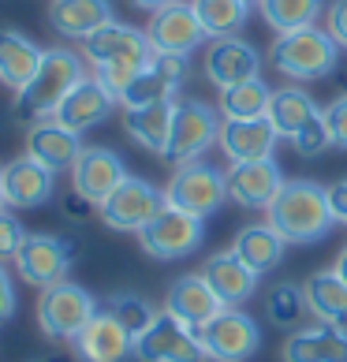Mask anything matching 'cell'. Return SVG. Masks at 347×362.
I'll list each match as a JSON object with an SVG mask.
<instances>
[{"label": "cell", "mask_w": 347, "mask_h": 362, "mask_svg": "<svg viewBox=\"0 0 347 362\" xmlns=\"http://www.w3.org/2000/svg\"><path fill=\"white\" fill-rule=\"evenodd\" d=\"M4 180V202L11 209H37L45 206L52 191H57V172H49L45 165H37L34 157H16L0 168Z\"/></svg>", "instance_id": "obj_20"}, {"label": "cell", "mask_w": 347, "mask_h": 362, "mask_svg": "<svg viewBox=\"0 0 347 362\" xmlns=\"http://www.w3.org/2000/svg\"><path fill=\"white\" fill-rule=\"evenodd\" d=\"M280 131L273 127L269 116L258 119H224L220 124V153L232 160V165H243V160H265L276 153Z\"/></svg>", "instance_id": "obj_19"}, {"label": "cell", "mask_w": 347, "mask_h": 362, "mask_svg": "<svg viewBox=\"0 0 347 362\" xmlns=\"http://www.w3.org/2000/svg\"><path fill=\"white\" fill-rule=\"evenodd\" d=\"M329 209H332V221L336 224H347V180L329 187Z\"/></svg>", "instance_id": "obj_42"}, {"label": "cell", "mask_w": 347, "mask_h": 362, "mask_svg": "<svg viewBox=\"0 0 347 362\" xmlns=\"http://www.w3.org/2000/svg\"><path fill=\"white\" fill-rule=\"evenodd\" d=\"M165 310L172 317H180L183 325L191 329H202L209 325L213 317L220 310H228V306L220 303V295L209 288V280L202 273H187V276H176L172 280V288L165 295Z\"/></svg>", "instance_id": "obj_18"}, {"label": "cell", "mask_w": 347, "mask_h": 362, "mask_svg": "<svg viewBox=\"0 0 347 362\" xmlns=\"http://www.w3.org/2000/svg\"><path fill=\"white\" fill-rule=\"evenodd\" d=\"M269 101H273V90L258 75V78H247V83L220 90L217 109L224 119H258V116H269Z\"/></svg>", "instance_id": "obj_34"}, {"label": "cell", "mask_w": 347, "mask_h": 362, "mask_svg": "<svg viewBox=\"0 0 347 362\" xmlns=\"http://www.w3.org/2000/svg\"><path fill=\"white\" fill-rule=\"evenodd\" d=\"M26 228H23V221H16L11 213H0V262H16V254L23 250V243H26Z\"/></svg>", "instance_id": "obj_38"}, {"label": "cell", "mask_w": 347, "mask_h": 362, "mask_svg": "<svg viewBox=\"0 0 347 362\" xmlns=\"http://www.w3.org/2000/svg\"><path fill=\"white\" fill-rule=\"evenodd\" d=\"M86 78L83 71V57L71 49H45L42 68L34 71V78L16 93V105L11 112L16 119L26 124H37V119H52V112L60 109V101Z\"/></svg>", "instance_id": "obj_3"}, {"label": "cell", "mask_w": 347, "mask_h": 362, "mask_svg": "<svg viewBox=\"0 0 347 362\" xmlns=\"http://www.w3.org/2000/svg\"><path fill=\"white\" fill-rule=\"evenodd\" d=\"M224 176H228V198L243 209H269L273 198L280 194V187L288 183L276 157L243 160V165H232Z\"/></svg>", "instance_id": "obj_17"}, {"label": "cell", "mask_w": 347, "mask_h": 362, "mask_svg": "<svg viewBox=\"0 0 347 362\" xmlns=\"http://www.w3.org/2000/svg\"><path fill=\"white\" fill-rule=\"evenodd\" d=\"M64 213H68V217H86V213H90V202H86V198L83 194H75L71 191V198H68V202H64Z\"/></svg>", "instance_id": "obj_43"}, {"label": "cell", "mask_w": 347, "mask_h": 362, "mask_svg": "<svg viewBox=\"0 0 347 362\" xmlns=\"http://www.w3.org/2000/svg\"><path fill=\"white\" fill-rule=\"evenodd\" d=\"M258 11L269 23V30L280 37L291 30L317 26V16L325 11V0H258Z\"/></svg>", "instance_id": "obj_33"}, {"label": "cell", "mask_w": 347, "mask_h": 362, "mask_svg": "<svg viewBox=\"0 0 347 362\" xmlns=\"http://www.w3.org/2000/svg\"><path fill=\"white\" fill-rule=\"evenodd\" d=\"M261 71V52L243 42V37H217L206 52V78L217 90H228L235 83H247V78H258Z\"/></svg>", "instance_id": "obj_21"}, {"label": "cell", "mask_w": 347, "mask_h": 362, "mask_svg": "<svg viewBox=\"0 0 347 362\" xmlns=\"http://www.w3.org/2000/svg\"><path fill=\"white\" fill-rule=\"evenodd\" d=\"M265 314H269V321L276 329H291L295 332L302 325V317L310 314V306H306V295L302 288L295 284H276L269 291V299H265Z\"/></svg>", "instance_id": "obj_35"}, {"label": "cell", "mask_w": 347, "mask_h": 362, "mask_svg": "<svg viewBox=\"0 0 347 362\" xmlns=\"http://www.w3.org/2000/svg\"><path fill=\"white\" fill-rule=\"evenodd\" d=\"M71 262H75L71 239L49 235V232L26 235L23 250L16 254L19 276L26 280V284H34V288H52V284H60V280H68Z\"/></svg>", "instance_id": "obj_12"}, {"label": "cell", "mask_w": 347, "mask_h": 362, "mask_svg": "<svg viewBox=\"0 0 347 362\" xmlns=\"http://www.w3.org/2000/svg\"><path fill=\"white\" fill-rule=\"evenodd\" d=\"M172 119H176V101L142 105V109H124V131L142 146V150L165 157L168 139H172Z\"/></svg>", "instance_id": "obj_27"}, {"label": "cell", "mask_w": 347, "mask_h": 362, "mask_svg": "<svg viewBox=\"0 0 347 362\" xmlns=\"http://www.w3.org/2000/svg\"><path fill=\"white\" fill-rule=\"evenodd\" d=\"M220 124L224 116L220 109H213L206 101H176V119H172V139L165 160L172 165H191V160H202L206 150H213L220 139Z\"/></svg>", "instance_id": "obj_6"}, {"label": "cell", "mask_w": 347, "mask_h": 362, "mask_svg": "<svg viewBox=\"0 0 347 362\" xmlns=\"http://www.w3.org/2000/svg\"><path fill=\"white\" fill-rule=\"evenodd\" d=\"M135 358L139 362H202L206 347L198 329L183 325L180 317L161 310L153 317V325L135 340Z\"/></svg>", "instance_id": "obj_11"}, {"label": "cell", "mask_w": 347, "mask_h": 362, "mask_svg": "<svg viewBox=\"0 0 347 362\" xmlns=\"http://www.w3.org/2000/svg\"><path fill=\"white\" fill-rule=\"evenodd\" d=\"M322 116H325L332 146H336V150H347V93H340L329 109H322Z\"/></svg>", "instance_id": "obj_39"}, {"label": "cell", "mask_w": 347, "mask_h": 362, "mask_svg": "<svg viewBox=\"0 0 347 362\" xmlns=\"http://www.w3.org/2000/svg\"><path fill=\"white\" fill-rule=\"evenodd\" d=\"M322 116V109H317V101L310 98L306 90L299 86H284V90H273V101H269V119L273 127L280 131V139H295L299 131L310 124V119Z\"/></svg>", "instance_id": "obj_31"}, {"label": "cell", "mask_w": 347, "mask_h": 362, "mask_svg": "<svg viewBox=\"0 0 347 362\" xmlns=\"http://www.w3.org/2000/svg\"><path fill=\"white\" fill-rule=\"evenodd\" d=\"M105 310H109V314H112V317H116L119 325H124V329H127L135 340H139L142 332L153 325V317L161 314V310H153V306L146 303L142 295H131V291H119V295H112Z\"/></svg>", "instance_id": "obj_36"}, {"label": "cell", "mask_w": 347, "mask_h": 362, "mask_svg": "<svg viewBox=\"0 0 347 362\" xmlns=\"http://www.w3.org/2000/svg\"><path fill=\"white\" fill-rule=\"evenodd\" d=\"M0 168H4V165H0ZM4 206H8L4 202V180H0V213H4Z\"/></svg>", "instance_id": "obj_46"}, {"label": "cell", "mask_w": 347, "mask_h": 362, "mask_svg": "<svg viewBox=\"0 0 347 362\" xmlns=\"http://www.w3.org/2000/svg\"><path fill=\"white\" fill-rule=\"evenodd\" d=\"M168 4H176V0H131V8H139V11H161V8H168Z\"/></svg>", "instance_id": "obj_44"}, {"label": "cell", "mask_w": 347, "mask_h": 362, "mask_svg": "<svg viewBox=\"0 0 347 362\" xmlns=\"http://www.w3.org/2000/svg\"><path fill=\"white\" fill-rule=\"evenodd\" d=\"M291 146H295V153L299 157H317V153H325L329 146H332V139H329V127H325V116H317V119H310L295 139H291Z\"/></svg>", "instance_id": "obj_37"}, {"label": "cell", "mask_w": 347, "mask_h": 362, "mask_svg": "<svg viewBox=\"0 0 347 362\" xmlns=\"http://www.w3.org/2000/svg\"><path fill=\"white\" fill-rule=\"evenodd\" d=\"M284 247H288V239L280 235L273 224H250V228H243V232L235 235L232 254L247 265V269H254L258 276H265L269 269H276V265H280Z\"/></svg>", "instance_id": "obj_28"}, {"label": "cell", "mask_w": 347, "mask_h": 362, "mask_svg": "<svg viewBox=\"0 0 347 362\" xmlns=\"http://www.w3.org/2000/svg\"><path fill=\"white\" fill-rule=\"evenodd\" d=\"M112 19L116 16H112L109 0H52V8H49L52 30L71 37V42H86L90 34H98Z\"/></svg>", "instance_id": "obj_25"}, {"label": "cell", "mask_w": 347, "mask_h": 362, "mask_svg": "<svg viewBox=\"0 0 347 362\" xmlns=\"http://www.w3.org/2000/svg\"><path fill=\"white\" fill-rule=\"evenodd\" d=\"M187 71H191V57H172V52H153V60L135 75L119 105L124 109H142V105H161V101H176V93L183 86Z\"/></svg>", "instance_id": "obj_13"}, {"label": "cell", "mask_w": 347, "mask_h": 362, "mask_svg": "<svg viewBox=\"0 0 347 362\" xmlns=\"http://www.w3.org/2000/svg\"><path fill=\"white\" fill-rule=\"evenodd\" d=\"M146 37H150L153 52H172V57H191V52L206 42V26L198 23L191 0H176L161 11L150 16V26H146Z\"/></svg>", "instance_id": "obj_14"}, {"label": "cell", "mask_w": 347, "mask_h": 362, "mask_svg": "<svg viewBox=\"0 0 347 362\" xmlns=\"http://www.w3.org/2000/svg\"><path fill=\"white\" fill-rule=\"evenodd\" d=\"M168 202H165V191H157L150 180H139V176H127L116 191L105 198L98 206L101 221L112 228V232H142L157 213H161Z\"/></svg>", "instance_id": "obj_10"}, {"label": "cell", "mask_w": 347, "mask_h": 362, "mask_svg": "<svg viewBox=\"0 0 347 362\" xmlns=\"http://www.w3.org/2000/svg\"><path fill=\"white\" fill-rule=\"evenodd\" d=\"M198 337H202L206 358H213V362H247L250 355H258V347H261L258 321L247 310H239V306L220 310L209 325L198 329Z\"/></svg>", "instance_id": "obj_9"}, {"label": "cell", "mask_w": 347, "mask_h": 362, "mask_svg": "<svg viewBox=\"0 0 347 362\" xmlns=\"http://www.w3.org/2000/svg\"><path fill=\"white\" fill-rule=\"evenodd\" d=\"M83 57L93 68V75L119 98L135 83V75L153 60V45L146 30H135V26L112 19L109 26H101L98 34H90L83 42Z\"/></svg>", "instance_id": "obj_1"}, {"label": "cell", "mask_w": 347, "mask_h": 362, "mask_svg": "<svg viewBox=\"0 0 347 362\" xmlns=\"http://www.w3.org/2000/svg\"><path fill=\"white\" fill-rule=\"evenodd\" d=\"M71 344H75V355L83 362H124L127 355H135V337L109 310L93 314L90 325Z\"/></svg>", "instance_id": "obj_22"}, {"label": "cell", "mask_w": 347, "mask_h": 362, "mask_svg": "<svg viewBox=\"0 0 347 362\" xmlns=\"http://www.w3.org/2000/svg\"><path fill=\"white\" fill-rule=\"evenodd\" d=\"M325 30L336 37L340 49H347V0H332L325 8Z\"/></svg>", "instance_id": "obj_40"}, {"label": "cell", "mask_w": 347, "mask_h": 362, "mask_svg": "<svg viewBox=\"0 0 347 362\" xmlns=\"http://www.w3.org/2000/svg\"><path fill=\"white\" fill-rule=\"evenodd\" d=\"M198 23L206 26V34L217 42V37H235L247 26L250 16V0H191Z\"/></svg>", "instance_id": "obj_32"}, {"label": "cell", "mask_w": 347, "mask_h": 362, "mask_svg": "<svg viewBox=\"0 0 347 362\" xmlns=\"http://www.w3.org/2000/svg\"><path fill=\"white\" fill-rule=\"evenodd\" d=\"M306 306L317 321H329V325H347V280L336 269H322L306 280Z\"/></svg>", "instance_id": "obj_30"}, {"label": "cell", "mask_w": 347, "mask_h": 362, "mask_svg": "<svg viewBox=\"0 0 347 362\" xmlns=\"http://www.w3.org/2000/svg\"><path fill=\"white\" fill-rule=\"evenodd\" d=\"M332 269H336V273H340V276L347 280V247L340 250V258H336V265H332Z\"/></svg>", "instance_id": "obj_45"}, {"label": "cell", "mask_w": 347, "mask_h": 362, "mask_svg": "<svg viewBox=\"0 0 347 362\" xmlns=\"http://www.w3.org/2000/svg\"><path fill=\"white\" fill-rule=\"evenodd\" d=\"M250 4H258V0H250Z\"/></svg>", "instance_id": "obj_47"}, {"label": "cell", "mask_w": 347, "mask_h": 362, "mask_svg": "<svg viewBox=\"0 0 347 362\" xmlns=\"http://www.w3.org/2000/svg\"><path fill=\"white\" fill-rule=\"evenodd\" d=\"M165 202L206 221L228 202V176H224L217 165H206V160L180 165L172 172L168 187H165Z\"/></svg>", "instance_id": "obj_5"}, {"label": "cell", "mask_w": 347, "mask_h": 362, "mask_svg": "<svg viewBox=\"0 0 347 362\" xmlns=\"http://www.w3.org/2000/svg\"><path fill=\"white\" fill-rule=\"evenodd\" d=\"M265 224H273L288 243H317L332 232V209H329V187L314 180H288L265 209Z\"/></svg>", "instance_id": "obj_2"}, {"label": "cell", "mask_w": 347, "mask_h": 362, "mask_svg": "<svg viewBox=\"0 0 347 362\" xmlns=\"http://www.w3.org/2000/svg\"><path fill=\"white\" fill-rule=\"evenodd\" d=\"M124 180H127L124 157L116 150H105V146H86V150L78 153L75 168H71L75 194H83L90 206H101Z\"/></svg>", "instance_id": "obj_15"}, {"label": "cell", "mask_w": 347, "mask_h": 362, "mask_svg": "<svg viewBox=\"0 0 347 362\" xmlns=\"http://www.w3.org/2000/svg\"><path fill=\"white\" fill-rule=\"evenodd\" d=\"M83 135H75L57 119H37L26 131V157H34L37 165H45L49 172H68L75 168L78 153H83Z\"/></svg>", "instance_id": "obj_23"}, {"label": "cell", "mask_w": 347, "mask_h": 362, "mask_svg": "<svg viewBox=\"0 0 347 362\" xmlns=\"http://www.w3.org/2000/svg\"><path fill=\"white\" fill-rule=\"evenodd\" d=\"M98 314V303L83 284L60 280L52 288H42L37 299V325L49 340H75L78 332L90 325V317Z\"/></svg>", "instance_id": "obj_7"}, {"label": "cell", "mask_w": 347, "mask_h": 362, "mask_svg": "<svg viewBox=\"0 0 347 362\" xmlns=\"http://www.w3.org/2000/svg\"><path fill=\"white\" fill-rule=\"evenodd\" d=\"M206 239V221L202 217H191L176 206H165L157 217L150 221L139 232V243L142 250L157 262H176V258H187L202 247Z\"/></svg>", "instance_id": "obj_8"}, {"label": "cell", "mask_w": 347, "mask_h": 362, "mask_svg": "<svg viewBox=\"0 0 347 362\" xmlns=\"http://www.w3.org/2000/svg\"><path fill=\"white\" fill-rule=\"evenodd\" d=\"M16 280L8 276V269H4V262H0V325L4 321H11V314H16Z\"/></svg>", "instance_id": "obj_41"}, {"label": "cell", "mask_w": 347, "mask_h": 362, "mask_svg": "<svg viewBox=\"0 0 347 362\" xmlns=\"http://www.w3.org/2000/svg\"><path fill=\"white\" fill-rule=\"evenodd\" d=\"M202 276L209 280V288L220 295L224 306H243L250 295H254V288H258V273L247 269V265L232 254V247L213 254V258H206Z\"/></svg>", "instance_id": "obj_26"}, {"label": "cell", "mask_w": 347, "mask_h": 362, "mask_svg": "<svg viewBox=\"0 0 347 362\" xmlns=\"http://www.w3.org/2000/svg\"><path fill=\"white\" fill-rule=\"evenodd\" d=\"M273 64L280 75L295 78V83H310V78H325L336 71L340 45L325 26H306V30H291L276 37Z\"/></svg>", "instance_id": "obj_4"}, {"label": "cell", "mask_w": 347, "mask_h": 362, "mask_svg": "<svg viewBox=\"0 0 347 362\" xmlns=\"http://www.w3.org/2000/svg\"><path fill=\"white\" fill-rule=\"evenodd\" d=\"M116 105H119L116 93L105 86L98 75H86L83 83H78L68 98L60 101V109L52 112V119H57V124H64L68 131H75V135H83V131L105 124V119L112 116Z\"/></svg>", "instance_id": "obj_16"}, {"label": "cell", "mask_w": 347, "mask_h": 362, "mask_svg": "<svg viewBox=\"0 0 347 362\" xmlns=\"http://www.w3.org/2000/svg\"><path fill=\"white\" fill-rule=\"evenodd\" d=\"M284 362H347V325H299L284 340Z\"/></svg>", "instance_id": "obj_24"}, {"label": "cell", "mask_w": 347, "mask_h": 362, "mask_svg": "<svg viewBox=\"0 0 347 362\" xmlns=\"http://www.w3.org/2000/svg\"><path fill=\"white\" fill-rule=\"evenodd\" d=\"M45 49H37L26 34L19 30H0V83L8 90H23L34 78V71L42 68Z\"/></svg>", "instance_id": "obj_29"}]
</instances>
